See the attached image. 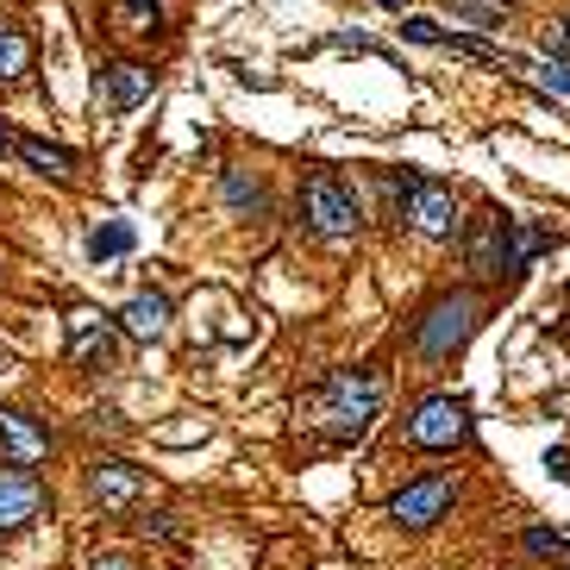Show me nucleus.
Segmentation results:
<instances>
[{
  "label": "nucleus",
  "instance_id": "f8f14e48",
  "mask_svg": "<svg viewBox=\"0 0 570 570\" xmlns=\"http://www.w3.org/2000/svg\"><path fill=\"white\" fill-rule=\"evenodd\" d=\"M151 88H158V69H151V63H132V57L100 63V76H95V95H100L107 114H132V107H144Z\"/></svg>",
  "mask_w": 570,
  "mask_h": 570
},
{
  "label": "nucleus",
  "instance_id": "5701e85b",
  "mask_svg": "<svg viewBox=\"0 0 570 570\" xmlns=\"http://www.w3.org/2000/svg\"><path fill=\"white\" fill-rule=\"evenodd\" d=\"M138 533H144L151 546H182V539H189V533H182V514H170V508L138 514Z\"/></svg>",
  "mask_w": 570,
  "mask_h": 570
},
{
  "label": "nucleus",
  "instance_id": "c85d7f7f",
  "mask_svg": "<svg viewBox=\"0 0 570 570\" xmlns=\"http://www.w3.org/2000/svg\"><path fill=\"white\" fill-rule=\"evenodd\" d=\"M13 138H20V132H13V126H7V119H0V151H13Z\"/></svg>",
  "mask_w": 570,
  "mask_h": 570
},
{
  "label": "nucleus",
  "instance_id": "7c9ffc66",
  "mask_svg": "<svg viewBox=\"0 0 570 570\" xmlns=\"http://www.w3.org/2000/svg\"><path fill=\"white\" fill-rule=\"evenodd\" d=\"M495 7H502V13H508V7H520V0H495Z\"/></svg>",
  "mask_w": 570,
  "mask_h": 570
},
{
  "label": "nucleus",
  "instance_id": "0eeeda50",
  "mask_svg": "<svg viewBox=\"0 0 570 570\" xmlns=\"http://www.w3.org/2000/svg\"><path fill=\"white\" fill-rule=\"evenodd\" d=\"M144 495H151V483H144L138 464H126V458H95V464H88V502H95L100 514L126 520V514H138Z\"/></svg>",
  "mask_w": 570,
  "mask_h": 570
},
{
  "label": "nucleus",
  "instance_id": "cd10ccee",
  "mask_svg": "<svg viewBox=\"0 0 570 570\" xmlns=\"http://www.w3.org/2000/svg\"><path fill=\"white\" fill-rule=\"evenodd\" d=\"M564 44H570V20H558V32H546V57L551 51H564Z\"/></svg>",
  "mask_w": 570,
  "mask_h": 570
},
{
  "label": "nucleus",
  "instance_id": "a878e982",
  "mask_svg": "<svg viewBox=\"0 0 570 570\" xmlns=\"http://www.w3.org/2000/svg\"><path fill=\"white\" fill-rule=\"evenodd\" d=\"M88 570H138V564L126 558V551H95V558H88Z\"/></svg>",
  "mask_w": 570,
  "mask_h": 570
},
{
  "label": "nucleus",
  "instance_id": "393cba45",
  "mask_svg": "<svg viewBox=\"0 0 570 570\" xmlns=\"http://www.w3.org/2000/svg\"><path fill=\"white\" fill-rule=\"evenodd\" d=\"M326 44H333V51H345V57H389V51H383L370 32H333Z\"/></svg>",
  "mask_w": 570,
  "mask_h": 570
},
{
  "label": "nucleus",
  "instance_id": "9d476101",
  "mask_svg": "<svg viewBox=\"0 0 570 570\" xmlns=\"http://www.w3.org/2000/svg\"><path fill=\"white\" fill-rule=\"evenodd\" d=\"M508 245H514V214L483 207L476 226L464 233V264H471L476 276H508Z\"/></svg>",
  "mask_w": 570,
  "mask_h": 570
},
{
  "label": "nucleus",
  "instance_id": "2eb2a0df",
  "mask_svg": "<svg viewBox=\"0 0 570 570\" xmlns=\"http://www.w3.org/2000/svg\"><path fill=\"white\" fill-rule=\"evenodd\" d=\"M13 158H20L25 170L51 176V182H69V176H76V151H69V144H51V138L20 132V138H13Z\"/></svg>",
  "mask_w": 570,
  "mask_h": 570
},
{
  "label": "nucleus",
  "instance_id": "f257e3e1",
  "mask_svg": "<svg viewBox=\"0 0 570 570\" xmlns=\"http://www.w3.org/2000/svg\"><path fill=\"white\" fill-rule=\"evenodd\" d=\"M383 413V370H333L301 395V427H314L320 445H357Z\"/></svg>",
  "mask_w": 570,
  "mask_h": 570
},
{
  "label": "nucleus",
  "instance_id": "6ab92c4d",
  "mask_svg": "<svg viewBox=\"0 0 570 570\" xmlns=\"http://www.w3.org/2000/svg\"><path fill=\"white\" fill-rule=\"evenodd\" d=\"M539 251H551V233L546 226H527V219H514V245H508V276H520Z\"/></svg>",
  "mask_w": 570,
  "mask_h": 570
},
{
  "label": "nucleus",
  "instance_id": "bb28decb",
  "mask_svg": "<svg viewBox=\"0 0 570 570\" xmlns=\"http://www.w3.org/2000/svg\"><path fill=\"white\" fill-rule=\"evenodd\" d=\"M546 471L558 476V483H570V452H564V445H551V452H546Z\"/></svg>",
  "mask_w": 570,
  "mask_h": 570
},
{
  "label": "nucleus",
  "instance_id": "1a4fd4ad",
  "mask_svg": "<svg viewBox=\"0 0 570 570\" xmlns=\"http://www.w3.org/2000/svg\"><path fill=\"white\" fill-rule=\"evenodd\" d=\"M44 508H51L44 476L7 464V471H0V539H13V533H25L32 520H44Z\"/></svg>",
  "mask_w": 570,
  "mask_h": 570
},
{
  "label": "nucleus",
  "instance_id": "20e7f679",
  "mask_svg": "<svg viewBox=\"0 0 570 570\" xmlns=\"http://www.w3.org/2000/svg\"><path fill=\"white\" fill-rule=\"evenodd\" d=\"M395 176V170H389ZM395 189H401V219H408L420 238H439V245H452V238H464V214H458V195L445 189V182L433 176H395Z\"/></svg>",
  "mask_w": 570,
  "mask_h": 570
},
{
  "label": "nucleus",
  "instance_id": "f3484780",
  "mask_svg": "<svg viewBox=\"0 0 570 570\" xmlns=\"http://www.w3.org/2000/svg\"><path fill=\"white\" fill-rule=\"evenodd\" d=\"M219 195H226V207H233V214H264V207H270L264 176H257V170H245V163H226V170H219Z\"/></svg>",
  "mask_w": 570,
  "mask_h": 570
},
{
  "label": "nucleus",
  "instance_id": "b1692460",
  "mask_svg": "<svg viewBox=\"0 0 570 570\" xmlns=\"http://www.w3.org/2000/svg\"><path fill=\"white\" fill-rule=\"evenodd\" d=\"M401 39H408V44H433V51H445V25L427 20V13H408V20H401Z\"/></svg>",
  "mask_w": 570,
  "mask_h": 570
},
{
  "label": "nucleus",
  "instance_id": "dca6fc26",
  "mask_svg": "<svg viewBox=\"0 0 570 570\" xmlns=\"http://www.w3.org/2000/svg\"><path fill=\"white\" fill-rule=\"evenodd\" d=\"M163 20H170L163 0H107V25L119 39H151V32H163Z\"/></svg>",
  "mask_w": 570,
  "mask_h": 570
},
{
  "label": "nucleus",
  "instance_id": "6e6552de",
  "mask_svg": "<svg viewBox=\"0 0 570 570\" xmlns=\"http://www.w3.org/2000/svg\"><path fill=\"white\" fill-rule=\"evenodd\" d=\"M69 364L82 376H100L119 364V320L95 314V308H69Z\"/></svg>",
  "mask_w": 570,
  "mask_h": 570
},
{
  "label": "nucleus",
  "instance_id": "412c9836",
  "mask_svg": "<svg viewBox=\"0 0 570 570\" xmlns=\"http://www.w3.org/2000/svg\"><path fill=\"white\" fill-rule=\"evenodd\" d=\"M445 13L464 20L471 32H495V25H502V7H495V0H445Z\"/></svg>",
  "mask_w": 570,
  "mask_h": 570
},
{
  "label": "nucleus",
  "instance_id": "ddd939ff",
  "mask_svg": "<svg viewBox=\"0 0 570 570\" xmlns=\"http://www.w3.org/2000/svg\"><path fill=\"white\" fill-rule=\"evenodd\" d=\"M170 314H176V308H170V295H163V289H138V295L126 301L114 320H119V333H126V338L158 345V338H170Z\"/></svg>",
  "mask_w": 570,
  "mask_h": 570
},
{
  "label": "nucleus",
  "instance_id": "423d86ee",
  "mask_svg": "<svg viewBox=\"0 0 570 570\" xmlns=\"http://www.w3.org/2000/svg\"><path fill=\"white\" fill-rule=\"evenodd\" d=\"M452 502H458V476L427 471V476H413V483H401V490L389 495V520L408 527V533H427L452 514Z\"/></svg>",
  "mask_w": 570,
  "mask_h": 570
},
{
  "label": "nucleus",
  "instance_id": "2f4dec72",
  "mask_svg": "<svg viewBox=\"0 0 570 570\" xmlns=\"http://www.w3.org/2000/svg\"><path fill=\"white\" fill-rule=\"evenodd\" d=\"M558 570H570V564H558Z\"/></svg>",
  "mask_w": 570,
  "mask_h": 570
},
{
  "label": "nucleus",
  "instance_id": "aec40b11",
  "mask_svg": "<svg viewBox=\"0 0 570 570\" xmlns=\"http://www.w3.org/2000/svg\"><path fill=\"white\" fill-rule=\"evenodd\" d=\"M520 551L539 558V564H570V539L558 527H527L520 533Z\"/></svg>",
  "mask_w": 570,
  "mask_h": 570
},
{
  "label": "nucleus",
  "instance_id": "a211bd4d",
  "mask_svg": "<svg viewBox=\"0 0 570 570\" xmlns=\"http://www.w3.org/2000/svg\"><path fill=\"white\" fill-rule=\"evenodd\" d=\"M132 219H107V226H95L88 233V264H114V257L132 251Z\"/></svg>",
  "mask_w": 570,
  "mask_h": 570
},
{
  "label": "nucleus",
  "instance_id": "f03ea898",
  "mask_svg": "<svg viewBox=\"0 0 570 570\" xmlns=\"http://www.w3.org/2000/svg\"><path fill=\"white\" fill-rule=\"evenodd\" d=\"M476 326H483V295L476 289H445V295H433L413 314V352L427 364H445L452 352L471 345Z\"/></svg>",
  "mask_w": 570,
  "mask_h": 570
},
{
  "label": "nucleus",
  "instance_id": "39448f33",
  "mask_svg": "<svg viewBox=\"0 0 570 570\" xmlns=\"http://www.w3.org/2000/svg\"><path fill=\"white\" fill-rule=\"evenodd\" d=\"M471 439V401L464 395H427V401H413L408 413V445L413 452H458Z\"/></svg>",
  "mask_w": 570,
  "mask_h": 570
},
{
  "label": "nucleus",
  "instance_id": "7ed1b4c3",
  "mask_svg": "<svg viewBox=\"0 0 570 570\" xmlns=\"http://www.w3.org/2000/svg\"><path fill=\"white\" fill-rule=\"evenodd\" d=\"M301 219H308V233L314 238L345 245V238H357V226H364V201H357V189L345 176L314 170V176L301 182Z\"/></svg>",
  "mask_w": 570,
  "mask_h": 570
},
{
  "label": "nucleus",
  "instance_id": "4be33fe9",
  "mask_svg": "<svg viewBox=\"0 0 570 570\" xmlns=\"http://www.w3.org/2000/svg\"><path fill=\"white\" fill-rule=\"evenodd\" d=\"M527 69H533V82H539V88H546V95L570 100V57H564V51H551L546 63H527Z\"/></svg>",
  "mask_w": 570,
  "mask_h": 570
},
{
  "label": "nucleus",
  "instance_id": "c756f323",
  "mask_svg": "<svg viewBox=\"0 0 570 570\" xmlns=\"http://www.w3.org/2000/svg\"><path fill=\"white\" fill-rule=\"evenodd\" d=\"M376 7H389V13H401V7H408V0H376Z\"/></svg>",
  "mask_w": 570,
  "mask_h": 570
},
{
  "label": "nucleus",
  "instance_id": "4468645a",
  "mask_svg": "<svg viewBox=\"0 0 570 570\" xmlns=\"http://www.w3.org/2000/svg\"><path fill=\"white\" fill-rule=\"evenodd\" d=\"M32 69H39V39H32L20 20L0 13V88H20Z\"/></svg>",
  "mask_w": 570,
  "mask_h": 570
},
{
  "label": "nucleus",
  "instance_id": "9b49d317",
  "mask_svg": "<svg viewBox=\"0 0 570 570\" xmlns=\"http://www.w3.org/2000/svg\"><path fill=\"white\" fill-rule=\"evenodd\" d=\"M0 452H7V464H20V471H32V464H44V458L57 452V433L44 427L39 413L7 408V401H0Z\"/></svg>",
  "mask_w": 570,
  "mask_h": 570
}]
</instances>
